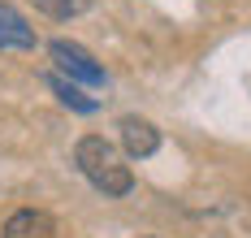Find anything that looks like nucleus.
<instances>
[{
	"label": "nucleus",
	"mask_w": 251,
	"mask_h": 238,
	"mask_svg": "<svg viewBox=\"0 0 251 238\" xmlns=\"http://www.w3.org/2000/svg\"><path fill=\"white\" fill-rule=\"evenodd\" d=\"M74 165L82 169V178L96 186V190H104V195H126V190L134 186L130 169H126L122 156H117V147L104 143L100 134H87L74 147Z\"/></svg>",
	"instance_id": "f257e3e1"
},
{
	"label": "nucleus",
	"mask_w": 251,
	"mask_h": 238,
	"mask_svg": "<svg viewBox=\"0 0 251 238\" xmlns=\"http://www.w3.org/2000/svg\"><path fill=\"white\" fill-rule=\"evenodd\" d=\"M48 52H52V61H56V70H61V74H70L74 82H87V87H100V82H104V70L91 61V52H87V48L56 39Z\"/></svg>",
	"instance_id": "f03ea898"
},
{
	"label": "nucleus",
	"mask_w": 251,
	"mask_h": 238,
	"mask_svg": "<svg viewBox=\"0 0 251 238\" xmlns=\"http://www.w3.org/2000/svg\"><path fill=\"white\" fill-rule=\"evenodd\" d=\"M52 216L48 212H35V208H22L13 212L9 221H4V230H0V238H52Z\"/></svg>",
	"instance_id": "7ed1b4c3"
},
{
	"label": "nucleus",
	"mask_w": 251,
	"mask_h": 238,
	"mask_svg": "<svg viewBox=\"0 0 251 238\" xmlns=\"http://www.w3.org/2000/svg\"><path fill=\"white\" fill-rule=\"evenodd\" d=\"M122 143L130 156H151L160 147V130L143 117H122Z\"/></svg>",
	"instance_id": "20e7f679"
},
{
	"label": "nucleus",
	"mask_w": 251,
	"mask_h": 238,
	"mask_svg": "<svg viewBox=\"0 0 251 238\" xmlns=\"http://www.w3.org/2000/svg\"><path fill=\"white\" fill-rule=\"evenodd\" d=\"M9 48H35V30L26 26V18L13 9V4H0V52Z\"/></svg>",
	"instance_id": "39448f33"
},
{
	"label": "nucleus",
	"mask_w": 251,
	"mask_h": 238,
	"mask_svg": "<svg viewBox=\"0 0 251 238\" xmlns=\"http://www.w3.org/2000/svg\"><path fill=\"white\" fill-rule=\"evenodd\" d=\"M52 87H56V91H61V100H65L70 108H78V113H91V108H96V100H87V95L78 91L74 82H61V78H52Z\"/></svg>",
	"instance_id": "423d86ee"
},
{
	"label": "nucleus",
	"mask_w": 251,
	"mask_h": 238,
	"mask_svg": "<svg viewBox=\"0 0 251 238\" xmlns=\"http://www.w3.org/2000/svg\"><path fill=\"white\" fill-rule=\"evenodd\" d=\"M35 9L48 13V18H70V13L78 9V0H35Z\"/></svg>",
	"instance_id": "0eeeda50"
}]
</instances>
